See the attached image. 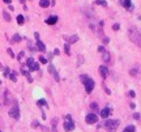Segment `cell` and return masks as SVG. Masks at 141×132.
Wrapping results in <instances>:
<instances>
[{
  "mask_svg": "<svg viewBox=\"0 0 141 132\" xmlns=\"http://www.w3.org/2000/svg\"><path fill=\"white\" fill-rule=\"evenodd\" d=\"M129 39L135 45H137L139 47H141V34L137 32V29H135V28L129 29Z\"/></svg>",
  "mask_w": 141,
  "mask_h": 132,
  "instance_id": "6da1fadb",
  "label": "cell"
},
{
  "mask_svg": "<svg viewBox=\"0 0 141 132\" xmlns=\"http://www.w3.org/2000/svg\"><path fill=\"white\" fill-rule=\"evenodd\" d=\"M81 81H82V84L85 85L86 93H92V90L94 89V81H93V79L88 77L86 75H82V76H81Z\"/></svg>",
  "mask_w": 141,
  "mask_h": 132,
  "instance_id": "7a4b0ae2",
  "label": "cell"
},
{
  "mask_svg": "<svg viewBox=\"0 0 141 132\" xmlns=\"http://www.w3.org/2000/svg\"><path fill=\"white\" fill-rule=\"evenodd\" d=\"M118 126H119V120H107L106 122V128L108 132H115Z\"/></svg>",
  "mask_w": 141,
  "mask_h": 132,
  "instance_id": "3957f363",
  "label": "cell"
},
{
  "mask_svg": "<svg viewBox=\"0 0 141 132\" xmlns=\"http://www.w3.org/2000/svg\"><path fill=\"white\" fill-rule=\"evenodd\" d=\"M9 116L14 118V119H18L20 118V110H18V106H13L11 110H9Z\"/></svg>",
  "mask_w": 141,
  "mask_h": 132,
  "instance_id": "277c9868",
  "label": "cell"
},
{
  "mask_svg": "<svg viewBox=\"0 0 141 132\" xmlns=\"http://www.w3.org/2000/svg\"><path fill=\"white\" fill-rule=\"evenodd\" d=\"M85 120H86V123H88V124H94V123H97V122H98V118H97V115H95V114H88Z\"/></svg>",
  "mask_w": 141,
  "mask_h": 132,
  "instance_id": "5b68a950",
  "label": "cell"
},
{
  "mask_svg": "<svg viewBox=\"0 0 141 132\" xmlns=\"http://www.w3.org/2000/svg\"><path fill=\"white\" fill-rule=\"evenodd\" d=\"M64 130L67 132H69V131H73L74 130V123H73V120L70 119V120H66V123H64Z\"/></svg>",
  "mask_w": 141,
  "mask_h": 132,
  "instance_id": "8992f818",
  "label": "cell"
},
{
  "mask_svg": "<svg viewBox=\"0 0 141 132\" xmlns=\"http://www.w3.org/2000/svg\"><path fill=\"white\" fill-rule=\"evenodd\" d=\"M48 72H50V73L54 76V79H55L56 81H59V80H60V77H59V73L56 72V69H55V67H54V66H50V67H48Z\"/></svg>",
  "mask_w": 141,
  "mask_h": 132,
  "instance_id": "52a82bcc",
  "label": "cell"
},
{
  "mask_svg": "<svg viewBox=\"0 0 141 132\" xmlns=\"http://www.w3.org/2000/svg\"><path fill=\"white\" fill-rule=\"evenodd\" d=\"M26 66H28V68H29V71H35L34 59H33V58H29V59H28V62H26Z\"/></svg>",
  "mask_w": 141,
  "mask_h": 132,
  "instance_id": "ba28073f",
  "label": "cell"
},
{
  "mask_svg": "<svg viewBox=\"0 0 141 132\" xmlns=\"http://www.w3.org/2000/svg\"><path fill=\"white\" fill-rule=\"evenodd\" d=\"M58 22V17L56 16H51V17H48L47 20H46V24L47 25H55Z\"/></svg>",
  "mask_w": 141,
  "mask_h": 132,
  "instance_id": "9c48e42d",
  "label": "cell"
},
{
  "mask_svg": "<svg viewBox=\"0 0 141 132\" xmlns=\"http://www.w3.org/2000/svg\"><path fill=\"white\" fill-rule=\"evenodd\" d=\"M99 73H101L102 79H106V76H107V73H108L107 67H106V66H101V67H99Z\"/></svg>",
  "mask_w": 141,
  "mask_h": 132,
  "instance_id": "30bf717a",
  "label": "cell"
},
{
  "mask_svg": "<svg viewBox=\"0 0 141 132\" xmlns=\"http://www.w3.org/2000/svg\"><path fill=\"white\" fill-rule=\"evenodd\" d=\"M110 113H111V110H110L108 107H105V109H102V110H101V116H102L103 119H106V118L110 115Z\"/></svg>",
  "mask_w": 141,
  "mask_h": 132,
  "instance_id": "8fae6325",
  "label": "cell"
},
{
  "mask_svg": "<svg viewBox=\"0 0 141 132\" xmlns=\"http://www.w3.org/2000/svg\"><path fill=\"white\" fill-rule=\"evenodd\" d=\"M122 5L124 7V8H127V9H132V3H131V0H122Z\"/></svg>",
  "mask_w": 141,
  "mask_h": 132,
  "instance_id": "7c38bea8",
  "label": "cell"
},
{
  "mask_svg": "<svg viewBox=\"0 0 141 132\" xmlns=\"http://www.w3.org/2000/svg\"><path fill=\"white\" fill-rule=\"evenodd\" d=\"M37 48H38L39 51H46V46H44V43L41 42V41H37Z\"/></svg>",
  "mask_w": 141,
  "mask_h": 132,
  "instance_id": "4fadbf2b",
  "label": "cell"
},
{
  "mask_svg": "<svg viewBox=\"0 0 141 132\" xmlns=\"http://www.w3.org/2000/svg\"><path fill=\"white\" fill-rule=\"evenodd\" d=\"M69 43H76L77 41H78V35H70V37H68V38H66Z\"/></svg>",
  "mask_w": 141,
  "mask_h": 132,
  "instance_id": "5bb4252c",
  "label": "cell"
},
{
  "mask_svg": "<svg viewBox=\"0 0 141 132\" xmlns=\"http://www.w3.org/2000/svg\"><path fill=\"white\" fill-rule=\"evenodd\" d=\"M51 124H52V130H51V131L52 132H58V130H56V126H58V118H54V119H52V122H51Z\"/></svg>",
  "mask_w": 141,
  "mask_h": 132,
  "instance_id": "9a60e30c",
  "label": "cell"
},
{
  "mask_svg": "<svg viewBox=\"0 0 141 132\" xmlns=\"http://www.w3.org/2000/svg\"><path fill=\"white\" fill-rule=\"evenodd\" d=\"M21 73H22V75H25V76L28 77V81H29V82H32V81H33V79H32V76H30V73H29L28 71H25V69H21Z\"/></svg>",
  "mask_w": 141,
  "mask_h": 132,
  "instance_id": "2e32d148",
  "label": "cell"
},
{
  "mask_svg": "<svg viewBox=\"0 0 141 132\" xmlns=\"http://www.w3.org/2000/svg\"><path fill=\"white\" fill-rule=\"evenodd\" d=\"M39 5H41L42 8H47V7L50 5V0H41V1H39Z\"/></svg>",
  "mask_w": 141,
  "mask_h": 132,
  "instance_id": "e0dca14e",
  "label": "cell"
},
{
  "mask_svg": "<svg viewBox=\"0 0 141 132\" xmlns=\"http://www.w3.org/2000/svg\"><path fill=\"white\" fill-rule=\"evenodd\" d=\"M135 131H136V127H135V126H128L123 132H135Z\"/></svg>",
  "mask_w": 141,
  "mask_h": 132,
  "instance_id": "ac0fdd59",
  "label": "cell"
},
{
  "mask_svg": "<svg viewBox=\"0 0 141 132\" xmlns=\"http://www.w3.org/2000/svg\"><path fill=\"white\" fill-rule=\"evenodd\" d=\"M24 21H25L24 16H22V14H18V16H17V22H18L20 25H22V24H24Z\"/></svg>",
  "mask_w": 141,
  "mask_h": 132,
  "instance_id": "d6986e66",
  "label": "cell"
},
{
  "mask_svg": "<svg viewBox=\"0 0 141 132\" xmlns=\"http://www.w3.org/2000/svg\"><path fill=\"white\" fill-rule=\"evenodd\" d=\"M95 4H98V5H102V7H107V3H106V0H95Z\"/></svg>",
  "mask_w": 141,
  "mask_h": 132,
  "instance_id": "ffe728a7",
  "label": "cell"
},
{
  "mask_svg": "<svg viewBox=\"0 0 141 132\" xmlns=\"http://www.w3.org/2000/svg\"><path fill=\"white\" fill-rule=\"evenodd\" d=\"M103 60H105V62H110V54H108L107 51L103 52Z\"/></svg>",
  "mask_w": 141,
  "mask_h": 132,
  "instance_id": "44dd1931",
  "label": "cell"
},
{
  "mask_svg": "<svg viewBox=\"0 0 141 132\" xmlns=\"http://www.w3.org/2000/svg\"><path fill=\"white\" fill-rule=\"evenodd\" d=\"M3 16H4V20H5V21H8V22L11 21V16L8 14V12H3Z\"/></svg>",
  "mask_w": 141,
  "mask_h": 132,
  "instance_id": "7402d4cb",
  "label": "cell"
},
{
  "mask_svg": "<svg viewBox=\"0 0 141 132\" xmlns=\"http://www.w3.org/2000/svg\"><path fill=\"white\" fill-rule=\"evenodd\" d=\"M37 103H38V106H47V102H46L44 99H41V101H38Z\"/></svg>",
  "mask_w": 141,
  "mask_h": 132,
  "instance_id": "603a6c76",
  "label": "cell"
},
{
  "mask_svg": "<svg viewBox=\"0 0 141 132\" xmlns=\"http://www.w3.org/2000/svg\"><path fill=\"white\" fill-rule=\"evenodd\" d=\"M64 51H66V54H67V55H70V48H69V45H66V46H64Z\"/></svg>",
  "mask_w": 141,
  "mask_h": 132,
  "instance_id": "cb8c5ba5",
  "label": "cell"
},
{
  "mask_svg": "<svg viewBox=\"0 0 141 132\" xmlns=\"http://www.w3.org/2000/svg\"><path fill=\"white\" fill-rule=\"evenodd\" d=\"M90 107L93 109V111H97V110H98V105H97L95 102H93V103L90 105Z\"/></svg>",
  "mask_w": 141,
  "mask_h": 132,
  "instance_id": "d4e9b609",
  "label": "cell"
},
{
  "mask_svg": "<svg viewBox=\"0 0 141 132\" xmlns=\"http://www.w3.org/2000/svg\"><path fill=\"white\" fill-rule=\"evenodd\" d=\"M13 41H14V42H20V41H21V37H20L18 34H14V37H13Z\"/></svg>",
  "mask_w": 141,
  "mask_h": 132,
  "instance_id": "484cf974",
  "label": "cell"
},
{
  "mask_svg": "<svg viewBox=\"0 0 141 132\" xmlns=\"http://www.w3.org/2000/svg\"><path fill=\"white\" fill-rule=\"evenodd\" d=\"M39 62H41L42 64H46V63H47V59L43 58V56H41V58H39Z\"/></svg>",
  "mask_w": 141,
  "mask_h": 132,
  "instance_id": "4316f807",
  "label": "cell"
},
{
  "mask_svg": "<svg viewBox=\"0 0 141 132\" xmlns=\"http://www.w3.org/2000/svg\"><path fill=\"white\" fill-rule=\"evenodd\" d=\"M9 79H11L12 81H16V72H13V73L9 76Z\"/></svg>",
  "mask_w": 141,
  "mask_h": 132,
  "instance_id": "83f0119b",
  "label": "cell"
},
{
  "mask_svg": "<svg viewBox=\"0 0 141 132\" xmlns=\"http://www.w3.org/2000/svg\"><path fill=\"white\" fill-rule=\"evenodd\" d=\"M11 99H9V93L8 92H5V103H8Z\"/></svg>",
  "mask_w": 141,
  "mask_h": 132,
  "instance_id": "f1b7e54d",
  "label": "cell"
},
{
  "mask_svg": "<svg viewBox=\"0 0 141 132\" xmlns=\"http://www.w3.org/2000/svg\"><path fill=\"white\" fill-rule=\"evenodd\" d=\"M119 28H120V26H119V24H114V26H112V29H114V30H119Z\"/></svg>",
  "mask_w": 141,
  "mask_h": 132,
  "instance_id": "f546056e",
  "label": "cell"
},
{
  "mask_svg": "<svg viewBox=\"0 0 141 132\" xmlns=\"http://www.w3.org/2000/svg\"><path fill=\"white\" fill-rule=\"evenodd\" d=\"M22 56H24V51H21V52L18 54V56H17V59H18V60H21V59H22Z\"/></svg>",
  "mask_w": 141,
  "mask_h": 132,
  "instance_id": "4dcf8cb0",
  "label": "cell"
},
{
  "mask_svg": "<svg viewBox=\"0 0 141 132\" xmlns=\"http://www.w3.org/2000/svg\"><path fill=\"white\" fill-rule=\"evenodd\" d=\"M98 51H99V52H105V47H103V46H99V47H98Z\"/></svg>",
  "mask_w": 141,
  "mask_h": 132,
  "instance_id": "1f68e13d",
  "label": "cell"
},
{
  "mask_svg": "<svg viewBox=\"0 0 141 132\" xmlns=\"http://www.w3.org/2000/svg\"><path fill=\"white\" fill-rule=\"evenodd\" d=\"M8 54H9V55H11L12 58H14V54H13V51H12L11 48H8Z\"/></svg>",
  "mask_w": 141,
  "mask_h": 132,
  "instance_id": "d6a6232c",
  "label": "cell"
},
{
  "mask_svg": "<svg viewBox=\"0 0 141 132\" xmlns=\"http://www.w3.org/2000/svg\"><path fill=\"white\" fill-rule=\"evenodd\" d=\"M8 73H9V68H5V69H4V75L8 76Z\"/></svg>",
  "mask_w": 141,
  "mask_h": 132,
  "instance_id": "836d02e7",
  "label": "cell"
},
{
  "mask_svg": "<svg viewBox=\"0 0 141 132\" xmlns=\"http://www.w3.org/2000/svg\"><path fill=\"white\" fill-rule=\"evenodd\" d=\"M103 88H105V92L107 93V94H110V93H111V92H110V89H108L107 86H103Z\"/></svg>",
  "mask_w": 141,
  "mask_h": 132,
  "instance_id": "e575fe53",
  "label": "cell"
},
{
  "mask_svg": "<svg viewBox=\"0 0 141 132\" xmlns=\"http://www.w3.org/2000/svg\"><path fill=\"white\" fill-rule=\"evenodd\" d=\"M133 118H135V119H139V118H140V114H137V113L133 114Z\"/></svg>",
  "mask_w": 141,
  "mask_h": 132,
  "instance_id": "d590c367",
  "label": "cell"
},
{
  "mask_svg": "<svg viewBox=\"0 0 141 132\" xmlns=\"http://www.w3.org/2000/svg\"><path fill=\"white\" fill-rule=\"evenodd\" d=\"M103 43H105V45H107V43H108V38H107V37H105V38H103Z\"/></svg>",
  "mask_w": 141,
  "mask_h": 132,
  "instance_id": "8d00e7d4",
  "label": "cell"
},
{
  "mask_svg": "<svg viewBox=\"0 0 141 132\" xmlns=\"http://www.w3.org/2000/svg\"><path fill=\"white\" fill-rule=\"evenodd\" d=\"M54 54H55V55H59V54H60V51H59V50H58V48H56V50H55V51H54Z\"/></svg>",
  "mask_w": 141,
  "mask_h": 132,
  "instance_id": "74e56055",
  "label": "cell"
},
{
  "mask_svg": "<svg viewBox=\"0 0 141 132\" xmlns=\"http://www.w3.org/2000/svg\"><path fill=\"white\" fill-rule=\"evenodd\" d=\"M34 35H35V39H37V41H39V34H38V33H35Z\"/></svg>",
  "mask_w": 141,
  "mask_h": 132,
  "instance_id": "f35d334b",
  "label": "cell"
},
{
  "mask_svg": "<svg viewBox=\"0 0 141 132\" xmlns=\"http://www.w3.org/2000/svg\"><path fill=\"white\" fill-rule=\"evenodd\" d=\"M3 1L7 3V4H11V3H12V0H3Z\"/></svg>",
  "mask_w": 141,
  "mask_h": 132,
  "instance_id": "ab89813d",
  "label": "cell"
},
{
  "mask_svg": "<svg viewBox=\"0 0 141 132\" xmlns=\"http://www.w3.org/2000/svg\"><path fill=\"white\" fill-rule=\"evenodd\" d=\"M131 75H133V76H135V75H136V71H135V69H132V71H131Z\"/></svg>",
  "mask_w": 141,
  "mask_h": 132,
  "instance_id": "60d3db41",
  "label": "cell"
},
{
  "mask_svg": "<svg viewBox=\"0 0 141 132\" xmlns=\"http://www.w3.org/2000/svg\"><path fill=\"white\" fill-rule=\"evenodd\" d=\"M129 96H131V97H135V92H129Z\"/></svg>",
  "mask_w": 141,
  "mask_h": 132,
  "instance_id": "b9f144b4",
  "label": "cell"
}]
</instances>
